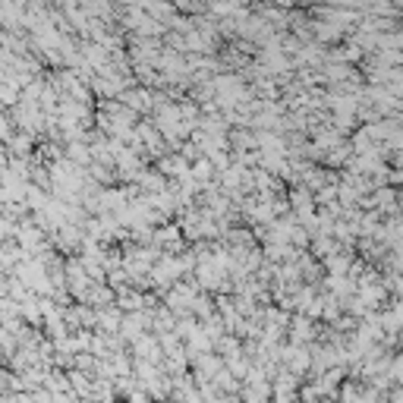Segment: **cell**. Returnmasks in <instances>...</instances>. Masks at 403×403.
<instances>
[{
    "mask_svg": "<svg viewBox=\"0 0 403 403\" xmlns=\"http://www.w3.org/2000/svg\"><path fill=\"white\" fill-rule=\"evenodd\" d=\"M390 403H403V388H394V390H390Z\"/></svg>",
    "mask_w": 403,
    "mask_h": 403,
    "instance_id": "6da1fadb",
    "label": "cell"
}]
</instances>
